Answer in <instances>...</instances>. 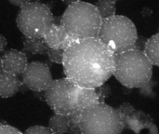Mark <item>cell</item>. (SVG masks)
Instances as JSON below:
<instances>
[{
    "mask_svg": "<svg viewBox=\"0 0 159 134\" xmlns=\"http://www.w3.org/2000/svg\"><path fill=\"white\" fill-rule=\"evenodd\" d=\"M115 53L98 37L79 40L63 52L65 77L75 85L94 89L113 76Z\"/></svg>",
    "mask_w": 159,
    "mask_h": 134,
    "instance_id": "obj_1",
    "label": "cell"
},
{
    "mask_svg": "<svg viewBox=\"0 0 159 134\" xmlns=\"http://www.w3.org/2000/svg\"><path fill=\"white\" fill-rule=\"evenodd\" d=\"M116 78L128 89L143 88L152 79L153 64L142 50L129 49L115 54Z\"/></svg>",
    "mask_w": 159,
    "mask_h": 134,
    "instance_id": "obj_2",
    "label": "cell"
},
{
    "mask_svg": "<svg viewBox=\"0 0 159 134\" xmlns=\"http://www.w3.org/2000/svg\"><path fill=\"white\" fill-rule=\"evenodd\" d=\"M102 21L95 5L80 0L67 6L60 23L71 37L79 41L97 37Z\"/></svg>",
    "mask_w": 159,
    "mask_h": 134,
    "instance_id": "obj_3",
    "label": "cell"
},
{
    "mask_svg": "<svg viewBox=\"0 0 159 134\" xmlns=\"http://www.w3.org/2000/svg\"><path fill=\"white\" fill-rule=\"evenodd\" d=\"M79 127L82 134H119L125 125L116 108L99 103L80 112Z\"/></svg>",
    "mask_w": 159,
    "mask_h": 134,
    "instance_id": "obj_4",
    "label": "cell"
},
{
    "mask_svg": "<svg viewBox=\"0 0 159 134\" xmlns=\"http://www.w3.org/2000/svg\"><path fill=\"white\" fill-rule=\"evenodd\" d=\"M138 36L133 21L123 15L102 19L97 37L115 54L132 49Z\"/></svg>",
    "mask_w": 159,
    "mask_h": 134,
    "instance_id": "obj_5",
    "label": "cell"
},
{
    "mask_svg": "<svg viewBox=\"0 0 159 134\" xmlns=\"http://www.w3.org/2000/svg\"><path fill=\"white\" fill-rule=\"evenodd\" d=\"M54 22L49 7L40 2L22 5L16 18L19 30L28 38H43Z\"/></svg>",
    "mask_w": 159,
    "mask_h": 134,
    "instance_id": "obj_6",
    "label": "cell"
},
{
    "mask_svg": "<svg viewBox=\"0 0 159 134\" xmlns=\"http://www.w3.org/2000/svg\"><path fill=\"white\" fill-rule=\"evenodd\" d=\"M74 83L64 78L52 80L45 90V100L55 114L68 116L71 113L69 104V91Z\"/></svg>",
    "mask_w": 159,
    "mask_h": 134,
    "instance_id": "obj_7",
    "label": "cell"
},
{
    "mask_svg": "<svg viewBox=\"0 0 159 134\" xmlns=\"http://www.w3.org/2000/svg\"><path fill=\"white\" fill-rule=\"evenodd\" d=\"M20 76L23 84L37 92L45 91L53 80L48 65L40 62H28Z\"/></svg>",
    "mask_w": 159,
    "mask_h": 134,
    "instance_id": "obj_8",
    "label": "cell"
},
{
    "mask_svg": "<svg viewBox=\"0 0 159 134\" xmlns=\"http://www.w3.org/2000/svg\"><path fill=\"white\" fill-rule=\"evenodd\" d=\"M97 104H99V98L94 89L82 88L74 84L69 91L71 112H81Z\"/></svg>",
    "mask_w": 159,
    "mask_h": 134,
    "instance_id": "obj_9",
    "label": "cell"
},
{
    "mask_svg": "<svg viewBox=\"0 0 159 134\" xmlns=\"http://www.w3.org/2000/svg\"><path fill=\"white\" fill-rule=\"evenodd\" d=\"M48 48L65 50L69 46L78 41L71 37L61 23H53L43 37Z\"/></svg>",
    "mask_w": 159,
    "mask_h": 134,
    "instance_id": "obj_10",
    "label": "cell"
},
{
    "mask_svg": "<svg viewBox=\"0 0 159 134\" xmlns=\"http://www.w3.org/2000/svg\"><path fill=\"white\" fill-rule=\"evenodd\" d=\"M1 61L3 71L15 76H20L28 63L25 53L14 49L5 50L1 56Z\"/></svg>",
    "mask_w": 159,
    "mask_h": 134,
    "instance_id": "obj_11",
    "label": "cell"
},
{
    "mask_svg": "<svg viewBox=\"0 0 159 134\" xmlns=\"http://www.w3.org/2000/svg\"><path fill=\"white\" fill-rule=\"evenodd\" d=\"M125 128L128 127L135 133H141L143 130L148 129L150 133H158L157 126L154 124L153 118L142 111H134L130 116L122 118Z\"/></svg>",
    "mask_w": 159,
    "mask_h": 134,
    "instance_id": "obj_12",
    "label": "cell"
},
{
    "mask_svg": "<svg viewBox=\"0 0 159 134\" xmlns=\"http://www.w3.org/2000/svg\"><path fill=\"white\" fill-rule=\"evenodd\" d=\"M20 81L18 76L10 73L1 71L0 72V97L10 98L13 97L20 90Z\"/></svg>",
    "mask_w": 159,
    "mask_h": 134,
    "instance_id": "obj_13",
    "label": "cell"
},
{
    "mask_svg": "<svg viewBox=\"0 0 159 134\" xmlns=\"http://www.w3.org/2000/svg\"><path fill=\"white\" fill-rule=\"evenodd\" d=\"M159 35L156 34L146 40L143 52L153 65H159Z\"/></svg>",
    "mask_w": 159,
    "mask_h": 134,
    "instance_id": "obj_14",
    "label": "cell"
},
{
    "mask_svg": "<svg viewBox=\"0 0 159 134\" xmlns=\"http://www.w3.org/2000/svg\"><path fill=\"white\" fill-rule=\"evenodd\" d=\"M21 41L23 49L33 54H46L48 49L43 38H28L23 36Z\"/></svg>",
    "mask_w": 159,
    "mask_h": 134,
    "instance_id": "obj_15",
    "label": "cell"
},
{
    "mask_svg": "<svg viewBox=\"0 0 159 134\" xmlns=\"http://www.w3.org/2000/svg\"><path fill=\"white\" fill-rule=\"evenodd\" d=\"M48 128L53 133L62 134L69 132V122L68 117L65 115L55 114L48 122Z\"/></svg>",
    "mask_w": 159,
    "mask_h": 134,
    "instance_id": "obj_16",
    "label": "cell"
},
{
    "mask_svg": "<svg viewBox=\"0 0 159 134\" xmlns=\"http://www.w3.org/2000/svg\"><path fill=\"white\" fill-rule=\"evenodd\" d=\"M118 0H98L96 7L98 8L102 19L111 17L116 14V5Z\"/></svg>",
    "mask_w": 159,
    "mask_h": 134,
    "instance_id": "obj_17",
    "label": "cell"
},
{
    "mask_svg": "<svg viewBox=\"0 0 159 134\" xmlns=\"http://www.w3.org/2000/svg\"><path fill=\"white\" fill-rule=\"evenodd\" d=\"M63 52H64L63 49L48 48L46 54H48V57L50 62L58 63V64H61L62 57H63Z\"/></svg>",
    "mask_w": 159,
    "mask_h": 134,
    "instance_id": "obj_18",
    "label": "cell"
},
{
    "mask_svg": "<svg viewBox=\"0 0 159 134\" xmlns=\"http://www.w3.org/2000/svg\"><path fill=\"white\" fill-rule=\"evenodd\" d=\"M98 98H99V103H105V98L110 96L111 94V88L109 85H106L105 83L94 88Z\"/></svg>",
    "mask_w": 159,
    "mask_h": 134,
    "instance_id": "obj_19",
    "label": "cell"
},
{
    "mask_svg": "<svg viewBox=\"0 0 159 134\" xmlns=\"http://www.w3.org/2000/svg\"><path fill=\"white\" fill-rule=\"evenodd\" d=\"M27 134H53L48 127L45 126H32L25 131Z\"/></svg>",
    "mask_w": 159,
    "mask_h": 134,
    "instance_id": "obj_20",
    "label": "cell"
},
{
    "mask_svg": "<svg viewBox=\"0 0 159 134\" xmlns=\"http://www.w3.org/2000/svg\"><path fill=\"white\" fill-rule=\"evenodd\" d=\"M116 109H117V111H118V113L120 114V116H121L122 118L130 116V115L136 110V109H135L130 104H129V103H124V104H122L119 105V107L116 108Z\"/></svg>",
    "mask_w": 159,
    "mask_h": 134,
    "instance_id": "obj_21",
    "label": "cell"
},
{
    "mask_svg": "<svg viewBox=\"0 0 159 134\" xmlns=\"http://www.w3.org/2000/svg\"><path fill=\"white\" fill-rule=\"evenodd\" d=\"M21 132L17 128L7 125L6 123H0V134H20Z\"/></svg>",
    "mask_w": 159,
    "mask_h": 134,
    "instance_id": "obj_22",
    "label": "cell"
},
{
    "mask_svg": "<svg viewBox=\"0 0 159 134\" xmlns=\"http://www.w3.org/2000/svg\"><path fill=\"white\" fill-rule=\"evenodd\" d=\"M146 40L147 38L146 37H143V36H137L136 40H135V43L133 45V48L132 49H138V50H143V48H144V45L146 43Z\"/></svg>",
    "mask_w": 159,
    "mask_h": 134,
    "instance_id": "obj_23",
    "label": "cell"
},
{
    "mask_svg": "<svg viewBox=\"0 0 159 134\" xmlns=\"http://www.w3.org/2000/svg\"><path fill=\"white\" fill-rule=\"evenodd\" d=\"M7 46V38L3 35H0V53H3L5 51Z\"/></svg>",
    "mask_w": 159,
    "mask_h": 134,
    "instance_id": "obj_24",
    "label": "cell"
},
{
    "mask_svg": "<svg viewBox=\"0 0 159 134\" xmlns=\"http://www.w3.org/2000/svg\"><path fill=\"white\" fill-rule=\"evenodd\" d=\"M10 4L14 5V6H17V7H21L22 5L30 2V0H7Z\"/></svg>",
    "mask_w": 159,
    "mask_h": 134,
    "instance_id": "obj_25",
    "label": "cell"
},
{
    "mask_svg": "<svg viewBox=\"0 0 159 134\" xmlns=\"http://www.w3.org/2000/svg\"><path fill=\"white\" fill-rule=\"evenodd\" d=\"M63 4H65L66 6L72 4V3H75V2H77V1H80V0H61Z\"/></svg>",
    "mask_w": 159,
    "mask_h": 134,
    "instance_id": "obj_26",
    "label": "cell"
},
{
    "mask_svg": "<svg viewBox=\"0 0 159 134\" xmlns=\"http://www.w3.org/2000/svg\"><path fill=\"white\" fill-rule=\"evenodd\" d=\"M3 71V66H2V61H1V57H0V72Z\"/></svg>",
    "mask_w": 159,
    "mask_h": 134,
    "instance_id": "obj_27",
    "label": "cell"
}]
</instances>
